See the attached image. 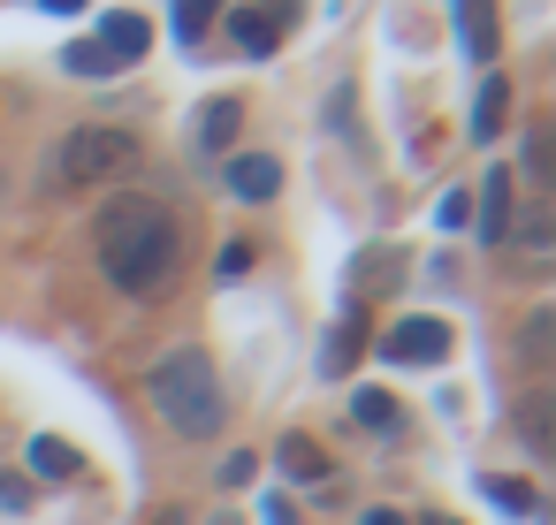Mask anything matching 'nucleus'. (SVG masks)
<instances>
[{
    "instance_id": "f257e3e1",
    "label": "nucleus",
    "mask_w": 556,
    "mask_h": 525,
    "mask_svg": "<svg viewBox=\"0 0 556 525\" xmlns=\"http://www.w3.org/2000/svg\"><path fill=\"white\" fill-rule=\"evenodd\" d=\"M92 244H100V274H108L123 297H161V290L176 282V259H184L176 214H168L161 199H146V191L108 199Z\"/></svg>"
},
{
    "instance_id": "f03ea898",
    "label": "nucleus",
    "mask_w": 556,
    "mask_h": 525,
    "mask_svg": "<svg viewBox=\"0 0 556 525\" xmlns=\"http://www.w3.org/2000/svg\"><path fill=\"white\" fill-rule=\"evenodd\" d=\"M146 396H153L161 426L184 434V441H206V434H222V419H229V396H222V381H214V358L191 350V343L168 350V358L146 373Z\"/></svg>"
},
{
    "instance_id": "7ed1b4c3",
    "label": "nucleus",
    "mask_w": 556,
    "mask_h": 525,
    "mask_svg": "<svg viewBox=\"0 0 556 525\" xmlns=\"http://www.w3.org/2000/svg\"><path fill=\"white\" fill-rule=\"evenodd\" d=\"M130 161H138V138H130V130L85 123V130H70V138L54 145V183H70V191H92V183H115Z\"/></svg>"
},
{
    "instance_id": "20e7f679",
    "label": "nucleus",
    "mask_w": 556,
    "mask_h": 525,
    "mask_svg": "<svg viewBox=\"0 0 556 525\" xmlns=\"http://www.w3.org/2000/svg\"><path fill=\"white\" fill-rule=\"evenodd\" d=\"M381 358H389V366H442V358H450V328H442V320H396V328L381 335Z\"/></svg>"
},
{
    "instance_id": "39448f33",
    "label": "nucleus",
    "mask_w": 556,
    "mask_h": 525,
    "mask_svg": "<svg viewBox=\"0 0 556 525\" xmlns=\"http://www.w3.org/2000/svg\"><path fill=\"white\" fill-rule=\"evenodd\" d=\"M298 16V0H267V9H237L229 16V39L244 47V54H275V31Z\"/></svg>"
},
{
    "instance_id": "423d86ee",
    "label": "nucleus",
    "mask_w": 556,
    "mask_h": 525,
    "mask_svg": "<svg viewBox=\"0 0 556 525\" xmlns=\"http://www.w3.org/2000/svg\"><path fill=\"white\" fill-rule=\"evenodd\" d=\"M237 130H244V107H237V100H206V107H199V130H191V145H199L206 161H222V153L237 145Z\"/></svg>"
},
{
    "instance_id": "0eeeda50",
    "label": "nucleus",
    "mask_w": 556,
    "mask_h": 525,
    "mask_svg": "<svg viewBox=\"0 0 556 525\" xmlns=\"http://www.w3.org/2000/svg\"><path fill=\"white\" fill-rule=\"evenodd\" d=\"M92 47L123 69V62H138V54L153 47V24H146V16H100V39H92Z\"/></svg>"
},
{
    "instance_id": "6e6552de",
    "label": "nucleus",
    "mask_w": 556,
    "mask_h": 525,
    "mask_svg": "<svg viewBox=\"0 0 556 525\" xmlns=\"http://www.w3.org/2000/svg\"><path fill=\"white\" fill-rule=\"evenodd\" d=\"M518 441H526L541 464L556 457V396H548V388H533V396L518 404Z\"/></svg>"
},
{
    "instance_id": "1a4fd4ad",
    "label": "nucleus",
    "mask_w": 556,
    "mask_h": 525,
    "mask_svg": "<svg viewBox=\"0 0 556 525\" xmlns=\"http://www.w3.org/2000/svg\"><path fill=\"white\" fill-rule=\"evenodd\" d=\"M229 191H237V199H275V191H282V168H275L267 153H237V161H229Z\"/></svg>"
},
{
    "instance_id": "9d476101",
    "label": "nucleus",
    "mask_w": 556,
    "mask_h": 525,
    "mask_svg": "<svg viewBox=\"0 0 556 525\" xmlns=\"http://www.w3.org/2000/svg\"><path fill=\"white\" fill-rule=\"evenodd\" d=\"M480 236L488 244L510 236V168H488V183H480Z\"/></svg>"
},
{
    "instance_id": "9b49d317",
    "label": "nucleus",
    "mask_w": 556,
    "mask_h": 525,
    "mask_svg": "<svg viewBox=\"0 0 556 525\" xmlns=\"http://www.w3.org/2000/svg\"><path fill=\"white\" fill-rule=\"evenodd\" d=\"M450 9H457V31H465V54L495 62V9L488 0H450Z\"/></svg>"
},
{
    "instance_id": "f8f14e48",
    "label": "nucleus",
    "mask_w": 556,
    "mask_h": 525,
    "mask_svg": "<svg viewBox=\"0 0 556 525\" xmlns=\"http://www.w3.org/2000/svg\"><path fill=\"white\" fill-rule=\"evenodd\" d=\"M503 123H510V85H503V77H488V85H480V100H472V138H480V145H495V130H503Z\"/></svg>"
},
{
    "instance_id": "ddd939ff",
    "label": "nucleus",
    "mask_w": 556,
    "mask_h": 525,
    "mask_svg": "<svg viewBox=\"0 0 556 525\" xmlns=\"http://www.w3.org/2000/svg\"><path fill=\"white\" fill-rule=\"evenodd\" d=\"M351 419H358V426H374V434H396V419H404V411H396V396H389V388H358V396H351Z\"/></svg>"
},
{
    "instance_id": "4468645a",
    "label": "nucleus",
    "mask_w": 556,
    "mask_h": 525,
    "mask_svg": "<svg viewBox=\"0 0 556 525\" xmlns=\"http://www.w3.org/2000/svg\"><path fill=\"white\" fill-rule=\"evenodd\" d=\"M31 472H39V479H70V472H77V449H70L62 434H39V441H31Z\"/></svg>"
},
{
    "instance_id": "2eb2a0df",
    "label": "nucleus",
    "mask_w": 556,
    "mask_h": 525,
    "mask_svg": "<svg viewBox=\"0 0 556 525\" xmlns=\"http://www.w3.org/2000/svg\"><path fill=\"white\" fill-rule=\"evenodd\" d=\"M548 335H556V312L541 305V312H526V335H518V358L526 366H548Z\"/></svg>"
},
{
    "instance_id": "dca6fc26",
    "label": "nucleus",
    "mask_w": 556,
    "mask_h": 525,
    "mask_svg": "<svg viewBox=\"0 0 556 525\" xmlns=\"http://www.w3.org/2000/svg\"><path fill=\"white\" fill-rule=\"evenodd\" d=\"M282 472H290V479H320V472H328V457H320L305 434H290V441H282Z\"/></svg>"
},
{
    "instance_id": "f3484780",
    "label": "nucleus",
    "mask_w": 556,
    "mask_h": 525,
    "mask_svg": "<svg viewBox=\"0 0 556 525\" xmlns=\"http://www.w3.org/2000/svg\"><path fill=\"white\" fill-rule=\"evenodd\" d=\"M222 16V0H176V31H184V47L191 39H206V24Z\"/></svg>"
},
{
    "instance_id": "a211bd4d",
    "label": "nucleus",
    "mask_w": 556,
    "mask_h": 525,
    "mask_svg": "<svg viewBox=\"0 0 556 525\" xmlns=\"http://www.w3.org/2000/svg\"><path fill=\"white\" fill-rule=\"evenodd\" d=\"M488 495H495L503 510H518V517H541V502H533V487H526V479H488Z\"/></svg>"
},
{
    "instance_id": "6ab92c4d",
    "label": "nucleus",
    "mask_w": 556,
    "mask_h": 525,
    "mask_svg": "<svg viewBox=\"0 0 556 525\" xmlns=\"http://www.w3.org/2000/svg\"><path fill=\"white\" fill-rule=\"evenodd\" d=\"M62 62H70V77H108V69H115V62H108V54H100L92 39H77V47H70Z\"/></svg>"
},
{
    "instance_id": "aec40b11",
    "label": "nucleus",
    "mask_w": 556,
    "mask_h": 525,
    "mask_svg": "<svg viewBox=\"0 0 556 525\" xmlns=\"http://www.w3.org/2000/svg\"><path fill=\"white\" fill-rule=\"evenodd\" d=\"M518 252L541 267V252H548V214H526V229H518Z\"/></svg>"
},
{
    "instance_id": "412c9836",
    "label": "nucleus",
    "mask_w": 556,
    "mask_h": 525,
    "mask_svg": "<svg viewBox=\"0 0 556 525\" xmlns=\"http://www.w3.org/2000/svg\"><path fill=\"white\" fill-rule=\"evenodd\" d=\"M351 350H358V320H343V328H336V343H328V373H343V366H351Z\"/></svg>"
},
{
    "instance_id": "4be33fe9",
    "label": "nucleus",
    "mask_w": 556,
    "mask_h": 525,
    "mask_svg": "<svg viewBox=\"0 0 556 525\" xmlns=\"http://www.w3.org/2000/svg\"><path fill=\"white\" fill-rule=\"evenodd\" d=\"M252 479V449H237V457H222V487H244Z\"/></svg>"
},
{
    "instance_id": "5701e85b",
    "label": "nucleus",
    "mask_w": 556,
    "mask_h": 525,
    "mask_svg": "<svg viewBox=\"0 0 556 525\" xmlns=\"http://www.w3.org/2000/svg\"><path fill=\"white\" fill-rule=\"evenodd\" d=\"M526 176H548V138H541V130L526 138Z\"/></svg>"
},
{
    "instance_id": "b1692460",
    "label": "nucleus",
    "mask_w": 556,
    "mask_h": 525,
    "mask_svg": "<svg viewBox=\"0 0 556 525\" xmlns=\"http://www.w3.org/2000/svg\"><path fill=\"white\" fill-rule=\"evenodd\" d=\"M465 214H472V206H465V191H450V199H442V229H465Z\"/></svg>"
},
{
    "instance_id": "393cba45",
    "label": "nucleus",
    "mask_w": 556,
    "mask_h": 525,
    "mask_svg": "<svg viewBox=\"0 0 556 525\" xmlns=\"http://www.w3.org/2000/svg\"><path fill=\"white\" fill-rule=\"evenodd\" d=\"M244 267H252V252H244V244H229V252H222V282H237Z\"/></svg>"
},
{
    "instance_id": "a878e982",
    "label": "nucleus",
    "mask_w": 556,
    "mask_h": 525,
    "mask_svg": "<svg viewBox=\"0 0 556 525\" xmlns=\"http://www.w3.org/2000/svg\"><path fill=\"white\" fill-rule=\"evenodd\" d=\"M24 502H31V487H24V479H0V510H24Z\"/></svg>"
},
{
    "instance_id": "bb28decb",
    "label": "nucleus",
    "mask_w": 556,
    "mask_h": 525,
    "mask_svg": "<svg viewBox=\"0 0 556 525\" xmlns=\"http://www.w3.org/2000/svg\"><path fill=\"white\" fill-rule=\"evenodd\" d=\"M146 525H191V517H184V510H176V502H168V510H153V517H146Z\"/></svg>"
},
{
    "instance_id": "cd10ccee",
    "label": "nucleus",
    "mask_w": 556,
    "mask_h": 525,
    "mask_svg": "<svg viewBox=\"0 0 556 525\" xmlns=\"http://www.w3.org/2000/svg\"><path fill=\"white\" fill-rule=\"evenodd\" d=\"M39 9H47V16H77V9H85V0H39Z\"/></svg>"
},
{
    "instance_id": "c85d7f7f",
    "label": "nucleus",
    "mask_w": 556,
    "mask_h": 525,
    "mask_svg": "<svg viewBox=\"0 0 556 525\" xmlns=\"http://www.w3.org/2000/svg\"><path fill=\"white\" fill-rule=\"evenodd\" d=\"M366 525H404V517L396 510H366Z\"/></svg>"
},
{
    "instance_id": "c756f323",
    "label": "nucleus",
    "mask_w": 556,
    "mask_h": 525,
    "mask_svg": "<svg viewBox=\"0 0 556 525\" xmlns=\"http://www.w3.org/2000/svg\"><path fill=\"white\" fill-rule=\"evenodd\" d=\"M206 525H237V517H229V510H222V517H206Z\"/></svg>"
},
{
    "instance_id": "7c9ffc66",
    "label": "nucleus",
    "mask_w": 556,
    "mask_h": 525,
    "mask_svg": "<svg viewBox=\"0 0 556 525\" xmlns=\"http://www.w3.org/2000/svg\"><path fill=\"white\" fill-rule=\"evenodd\" d=\"M427 525H457V517H427Z\"/></svg>"
}]
</instances>
